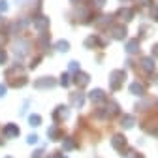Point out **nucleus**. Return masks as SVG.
Returning a JSON list of instances; mask_svg holds the SVG:
<instances>
[{
    "label": "nucleus",
    "instance_id": "nucleus-34",
    "mask_svg": "<svg viewBox=\"0 0 158 158\" xmlns=\"http://www.w3.org/2000/svg\"><path fill=\"white\" fill-rule=\"evenodd\" d=\"M42 156H44V151H42V149H40V151H36V152L32 154V158H42Z\"/></svg>",
    "mask_w": 158,
    "mask_h": 158
},
{
    "label": "nucleus",
    "instance_id": "nucleus-24",
    "mask_svg": "<svg viewBox=\"0 0 158 158\" xmlns=\"http://www.w3.org/2000/svg\"><path fill=\"white\" fill-rule=\"evenodd\" d=\"M68 68H70V72H72V73H77V72H81V70H79V62H77V60H72Z\"/></svg>",
    "mask_w": 158,
    "mask_h": 158
},
{
    "label": "nucleus",
    "instance_id": "nucleus-19",
    "mask_svg": "<svg viewBox=\"0 0 158 158\" xmlns=\"http://www.w3.org/2000/svg\"><path fill=\"white\" fill-rule=\"evenodd\" d=\"M117 113H118V106H117L115 102H109L107 107H106V115H107V117H115Z\"/></svg>",
    "mask_w": 158,
    "mask_h": 158
},
{
    "label": "nucleus",
    "instance_id": "nucleus-36",
    "mask_svg": "<svg viewBox=\"0 0 158 158\" xmlns=\"http://www.w3.org/2000/svg\"><path fill=\"white\" fill-rule=\"evenodd\" d=\"M92 2H94V4H96L98 8H102V6H104V2H106V0H92Z\"/></svg>",
    "mask_w": 158,
    "mask_h": 158
},
{
    "label": "nucleus",
    "instance_id": "nucleus-27",
    "mask_svg": "<svg viewBox=\"0 0 158 158\" xmlns=\"http://www.w3.org/2000/svg\"><path fill=\"white\" fill-rule=\"evenodd\" d=\"M38 139H40V137H38L36 134H32V135H28V137H27V143H28V145H36V143H38Z\"/></svg>",
    "mask_w": 158,
    "mask_h": 158
},
{
    "label": "nucleus",
    "instance_id": "nucleus-2",
    "mask_svg": "<svg viewBox=\"0 0 158 158\" xmlns=\"http://www.w3.org/2000/svg\"><path fill=\"white\" fill-rule=\"evenodd\" d=\"M28 49H30V44L27 40H19V42L13 44V55L17 60H23V58L28 55Z\"/></svg>",
    "mask_w": 158,
    "mask_h": 158
},
{
    "label": "nucleus",
    "instance_id": "nucleus-9",
    "mask_svg": "<svg viewBox=\"0 0 158 158\" xmlns=\"http://www.w3.org/2000/svg\"><path fill=\"white\" fill-rule=\"evenodd\" d=\"M89 98L94 102V104H104L107 98H106V92L102 90V89H94V90H90L89 92Z\"/></svg>",
    "mask_w": 158,
    "mask_h": 158
},
{
    "label": "nucleus",
    "instance_id": "nucleus-26",
    "mask_svg": "<svg viewBox=\"0 0 158 158\" xmlns=\"http://www.w3.org/2000/svg\"><path fill=\"white\" fill-rule=\"evenodd\" d=\"M124 156H126V158H143L141 154H137V151H134V149H130V151H128Z\"/></svg>",
    "mask_w": 158,
    "mask_h": 158
},
{
    "label": "nucleus",
    "instance_id": "nucleus-30",
    "mask_svg": "<svg viewBox=\"0 0 158 158\" xmlns=\"http://www.w3.org/2000/svg\"><path fill=\"white\" fill-rule=\"evenodd\" d=\"M8 10V2H6V0H0V13H4Z\"/></svg>",
    "mask_w": 158,
    "mask_h": 158
},
{
    "label": "nucleus",
    "instance_id": "nucleus-22",
    "mask_svg": "<svg viewBox=\"0 0 158 158\" xmlns=\"http://www.w3.org/2000/svg\"><path fill=\"white\" fill-rule=\"evenodd\" d=\"M28 124L34 126V128L40 126V124H42V117H40V115H30V117H28Z\"/></svg>",
    "mask_w": 158,
    "mask_h": 158
},
{
    "label": "nucleus",
    "instance_id": "nucleus-29",
    "mask_svg": "<svg viewBox=\"0 0 158 158\" xmlns=\"http://www.w3.org/2000/svg\"><path fill=\"white\" fill-rule=\"evenodd\" d=\"M40 44H42V47H47V45H49V36H47V34H44V36H42V40H40Z\"/></svg>",
    "mask_w": 158,
    "mask_h": 158
},
{
    "label": "nucleus",
    "instance_id": "nucleus-40",
    "mask_svg": "<svg viewBox=\"0 0 158 158\" xmlns=\"http://www.w3.org/2000/svg\"><path fill=\"white\" fill-rule=\"evenodd\" d=\"M49 158H58V152H55L53 156H49Z\"/></svg>",
    "mask_w": 158,
    "mask_h": 158
},
{
    "label": "nucleus",
    "instance_id": "nucleus-14",
    "mask_svg": "<svg viewBox=\"0 0 158 158\" xmlns=\"http://www.w3.org/2000/svg\"><path fill=\"white\" fill-rule=\"evenodd\" d=\"M124 49H126V53H130V55L137 53V51H139V40H128L126 45H124Z\"/></svg>",
    "mask_w": 158,
    "mask_h": 158
},
{
    "label": "nucleus",
    "instance_id": "nucleus-6",
    "mask_svg": "<svg viewBox=\"0 0 158 158\" xmlns=\"http://www.w3.org/2000/svg\"><path fill=\"white\" fill-rule=\"evenodd\" d=\"M68 115H70V109H68L66 106H58V107L53 111V118H55L56 123L66 121V118H68Z\"/></svg>",
    "mask_w": 158,
    "mask_h": 158
},
{
    "label": "nucleus",
    "instance_id": "nucleus-12",
    "mask_svg": "<svg viewBox=\"0 0 158 158\" xmlns=\"http://www.w3.org/2000/svg\"><path fill=\"white\" fill-rule=\"evenodd\" d=\"M19 134H21V132H19V126H17V124L10 123V124L4 126V135H6V137H17Z\"/></svg>",
    "mask_w": 158,
    "mask_h": 158
},
{
    "label": "nucleus",
    "instance_id": "nucleus-32",
    "mask_svg": "<svg viewBox=\"0 0 158 158\" xmlns=\"http://www.w3.org/2000/svg\"><path fill=\"white\" fill-rule=\"evenodd\" d=\"M4 42H6V34L0 32V49H4Z\"/></svg>",
    "mask_w": 158,
    "mask_h": 158
},
{
    "label": "nucleus",
    "instance_id": "nucleus-42",
    "mask_svg": "<svg viewBox=\"0 0 158 158\" xmlns=\"http://www.w3.org/2000/svg\"><path fill=\"white\" fill-rule=\"evenodd\" d=\"M6 158H11V156H6Z\"/></svg>",
    "mask_w": 158,
    "mask_h": 158
},
{
    "label": "nucleus",
    "instance_id": "nucleus-3",
    "mask_svg": "<svg viewBox=\"0 0 158 158\" xmlns=\"http://www.w3.org/2000/svg\"><path fill=\"white\" fill-rule=\"evenodd\" d=\"M111 147H113L115 151H124V149H126V137H124L123 134H115V135L111 137Z\"/></svg>",
    "mask_w": 158,
    "mask_h": 158
},
{
    "label": "nucleus",
    "instance_id": "nucleus-17",
    "mask_svg": "<svg viewBox=\"0 0 158 158\" xmlns=\"http://www.w3.org/2000/svg\"><path fill=\"white\" fill-rule=\"evenodd\" d=\"M55 49H56L58 53H68V51H70V44L66 42V40H58V42L55 44Z\"/></svg>",
    "mask_w": 158,
    "mask_h": 158
},
{
    "label": "nucleus",
    "instance_id": "nucleus-7",
    "mask_svg": "<svg viewBox=\"0 0 158 158\" xmlns=\"http://www.w3.org/2000/svg\"><path fill=\"white\" fill-rule=\"evenodd\" d=\"M141 70L145 73H152L156 70V62H154V58L152 56H143L141 58Z\"/></svg>",
    "mask_w": 158,
    "mask_h": 158
},
{
    "label": "nucleus",
    "instance_id": "nucleus-38",
    "mask_svg": "<svg viewBox=\"0 0 158 158\" xmlns=\"http://www.w3.org/2000/svg\"><path fill=\"white\" fill-rule=\"evenodd\" d=\"M15 2H17L19 6H23V4H27V2H28V0H15Z\"/></svg>",
    "mask_w": 158,
    "mask_h": 158
},
{
    "label": "nucleus",
    "instance_id": "nucleus-18",
    "mask_svg": "<svg viewBox=\"0 0 158 158\" xmlns=\"http://www.w3.org/2000/svg\"><path fill=\"white\" fill-rule=\"evenodd\" d=\"M85 45H87V47H96V45H104V42H102L98 36H90V38L85 40Z\"/></svg>",
    "mask_w": 158,
    "mask_h": 158
},
{
    "label": "nucleus",
    "instance_id": "nucleus-16",
    "mask_svg": "<svg viewBox=\"0 0 158 158\" xmlns=\"http://www.w3.org/2000/svg\"><path fill=\"white\" fill-rule=\"evenodd\" d=\"M134 124H135V118H134L132 115H123V117H121V126H123V128L128 130V128H132Z\"/></svg>",
    "mask_w": 158,
    "mask_h": 158
},
{
    "label": "nucleus",
    "instance_id": "nucleus-1",
    "mask_svg": "<svg viewBox=\"0 0 158 158\" xmlns=\"http://www.w3.org/2000/svg\"><path fill=\"white\" fill-rule=\"evenodd\" d=\"M124 79H126V72L124 70H113L109 73V89L111 90H118L124 85Z\"/></svg>",
    "mask_w": 158,
    "mask_h": 158
},
{
    "label": "nucleus",
    "instance_id": "nucleus-5",
    "mask_svg": "<svg viewBox=\"0 0 158 158\" xmlns=\"http://www.w3.org/2000/svg\"><path fill=\"white\" fill-rule=\"evenodd\" d=\"M56 85V81L53 77H40V79H36L34 81V87L36 89H53Z\"/></svg>",
    "mask_w": 158,
    "mask_h": 158
},
{
    "label": "nucleus",
    "instance_id": "nucleus-41",
    "mask_svg": "<svg viewBox=\"0 0 158 158\" xmlns=\"http://www.w3.org/2000/svg\"><path fill=\"white\" fill-rule=\"evenodd\" d=\"M72 2H77V0H72Z\"/></svg>",
    "mask_w": 158,
    "mask_h": 158
},
{
    "label": "nucleus",
    "instance_id": "nucleus-37",
    "mask_svg": "<svg viewBox=\"0 0 158 158\" xmlns=\"http://www.w3.org/2000/svg\"><path fill=\"white\" fill-rule=\"evenodd\" d=\"M152 17L158 21V8H156V6H154V10H152Z\"/></svg>",
    "mask_w": 158,
    "mask_h": 158
},
{
    "label": "nucleus",
    "instance_id": "nucleus-35",
    "mask_svg": "<svg viewBox=\"0 0 158 158\" xmlns=\"http://www.w3.org/2000/svg\"><path fill=\"white\" fill-rule=\"evenodd\" d=\"M40 60H42V56H38V58H34V60H32V64H30V68H36Z\"/></svg>",
    "mask_w": 158,
    "mask_h": 158
},
{
    "label": "nucleus",
    "instance_id": "nucleus-8",
    "mask_svg": "<svg viewBox=\"0 0 158 158\" xmlns=\"http://www.w3.org/2000/svg\"><path fill=\"white\" fill-rule=\"evenodd\" d=\"M73 83H75L79 89H83V87H87V85L90 83V75L85 73V72H77V73H75V79H73Z\"/></svg>",
    "mask_w": 158,
    "mask_h": 158
},
{
    "label": "nucleus",
    "instance_id": "nucleus-33",
    "mask_svg": "<svg viewBox=\"0 0 158 158\" xmlns=\"http://www.w3.org/2000/svg\"><path fill=\"white\" fill-rule=\"evenodd\" d=\"M152 58H158V44L152 45Z\"/></svg>",
    "mask_w": 158,
    "mask_h": 158
},
{
    "label": "nucleus",
    "instance_id": "nucleus-4",
    "mask_svg": "<svg viewBox=\"0 0 158 158\" xmlns=\"http://www.w3.org/2000/svg\"><path fill=\"white\" fill-rule=\"evenodd\" d=\"M34 28L40 30V32H45V30L49 28V17H45V15L34 17Z\"/></svg>",
    "mask_w": 158,
    "mask_h": 158
},
{
    "label": "nucleus",
    "instance_id": "nucleus-23",
    "mask_svg": "<svg viewBox=\"0 0 158 158\" xmlns=\"http://www.w3.org/2000/svg\"><path fill=\"white\" fill-rule=\"evenodd\" d=\"M70 83H72L70 73H62V75H60V85H62V87H68Z\"/></svg>",
    "mask_w": 158,
    "mask_h": 158
},
{
    "label": "nucleus",
    "instance_id": "nucleus-13",
    "mask_svg": "<svg viewBox=\"0 0 158 158\" xmlns=\"http://www.w3.org/2000/svg\"><path fill=\"white\" fill-rule=\"evenodd\" d=\"M117 17L124 19V21H132V19H134V10L132 8H121L117 11Z\"/></svg>",
    "mask_w": 158,
    "mask_h": 158
},
{
    "label": "nucleus",
    "instance_id": "nucleus-20",
    "mask_svg": "<svg viewBox=\"0 0 158 158\" xmlns=\"http://www.w3.org/2000/svg\"><path fill=\"white\" fill-rule=\"evenodd\" d=\"M47 135H49V139H60V130H58L56 126H51L47 130Z\"/></svg>",
    "mask_w": 158,
    "mask_h": 158
},
{
    "label": "nucleus",
    "instance_id": "nucleus-10",
    "mask_svg": "<svg viewBox=\"0 0 158 158\" xmlns=\"http://www.w3.org/2000/svg\"><path fill=\"white\" fill-rule=\"evenodd\" d=\"M70 104H72V107H83V104H85V94H81V92H72L70 94Z\"/></svg>",
    "mask_w": 158,
    "mask_h": 158
},
{
    "label": "nucleus",
    "instance_id": "nucleus-28",
    "mask_svg": "<svg viewBox=\"0 0 158 158\" xmlns=\"http://www.w3.org/2000/svg\"><path fill=\"white\" fill-rule=\"evenodd\" d=\"M6 62H8V55L4 49H0V64H6Z\"/></svg>",
    "mask_w": 158,
    "mask_h": 158
},
{
    "label": "nucleus",
    "instance_id": "nucleus-15",
    "mask_svg": "<svg viewBox=\"0 0 158 158\" xmlns=\"http://www.w3.org/2000/svg\"><path fill=\"white\" fill-rule=\"evenodd\" d=\"M130 92L135 94V96H143V94H145V87H143L139 81H134V83L130 85Z\"/></svg>",
    "mask_w": 158,
    "mask_h": 158
},
{
    "label": "nucleus",
    "instance_id": "nucleus-11",
    "mask_svg": "<svg viewBox=\"0 0 158 158\" xmlns=\"http://www.w3.org/2000/svg\"><path fill=\"white\" fill-rule=\"evenodd\" d=\"M126 27L124 25H113L111 27V36L115 38V40H124L126 38Z\"/></svg>",
    "mask_w": 158,
    "mask_h": 158
},
{
    "label": "nucleus",
    "instance_id": "nucleus-21",
    "mask_svg": "<svg viewBox=\"0 0 158 158\" xmlns=\"http://www.w3.org/2000/svg\"><path fill=\"white\" fill-rule=\"evenodd\" d=\"M75 147H77V145H75V141L72 139V137H66V139L62 141V149H64V151H73Z\"/></svg>",
    "mask_w": 158,
    "mask_h": 158
},
{
    "label": "nucleus",
    "instance_id": "nucleus-25",
    "mask_svg": "<svg viewBox=\"0 0 158 158\" xmlns=\"http://www.w3.org/2000/svg\"><path fill=\"white\" fill-rule=\"evenodd\" d=\"M109 21H111V17L104 15V17H100V21H96V25H98V27H104V25H107Z\"/></svg>",
    "mask_w": 158,
    "mask_h": 158
},
{
    "label": "nucleus",
    "instance_id": "nucleus-39",
    "mask_svg": "<svg viewBox=\"0 0 158 158\" xmlns=\"http://www.w3.org/2000/svg\"><path fill=\"white\" fill-rule=\"evenodd\" d=\"M139 2H141L143 6H147V4H151V0H139Z\"/></svg>",
    "mask_w": 158,
    "mask_h": 158
},
{
    "label": "nucleus",
    "instance_id": "nucleus-31",
    "mask_svg": "<svg viewBox=\"0 0 158 158\" xmlns=\"http://www.w3.org/2000/svg\"><path fill=\"white\" fill-rule=\"evenodd\" d=\"M6 92H8V87H6L4 83H0V98L6 96Z\"/></svg>",
    "mask_w": 158,
    "mask_h": 158
}]
</instances>
